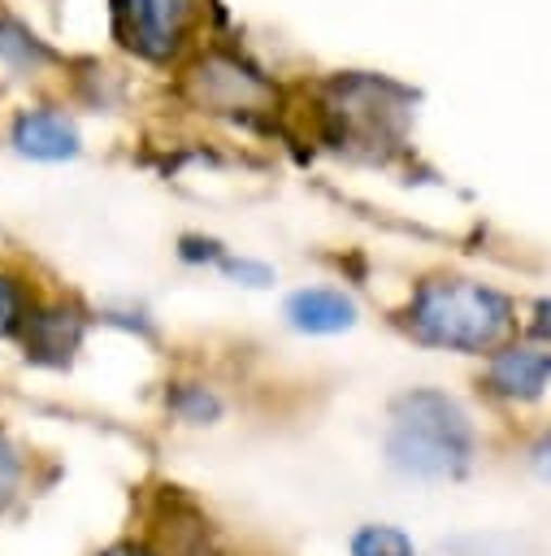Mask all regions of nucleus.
I'll list each match as a JSON object with an SVG mask.
<instances>
[{"label":"nucleus","instance_id":"39448f33","mask_svg":"<svg viewBox=\"0 0 551 556\" xmlns=\"http://www.w3.org/2000/svg\"><path fill=\"white\" fill-rule=\"evenodd\" d=\"M486 382L495 395L508 400H534L542 395V387L551 382V352H534V348H508L490 361Z\"/></svg>","mask_w":551,"mask_h":556},{"label":"nucleus","instance_id":"1a4fd4ad","mask_svg":"<svg viewBox=\"0 0 551 556\" xmlns=\"http://www.w3.org/2000/svg\"><path fill=\"white\" fill-rule=\"evenodd\" d=\"M22 326H26V295L9 274H0V339L17 334Z\"/></svg>","mask_w":551,"mask_h":556},{"label":"nucleus","instance_id":"4468645a","mask_svg":"<svg viewBox=\"0 0 551 556\" xmlns=\"http://www.w3.org/2000/svg\"><path fill=\"white\" fill-rule=\"evenodd\" d=\"M100 556H152L143 543H113L108 552H100Z\"/></svg>","mask_w":551,"mask_h":556},{"label":"nucleus","instance_id":"6e6552de","mask_svg":"<svg viewBox=\"0 0 551 556\" xmlns=\"http://www.w3.org/2000/svg\"><path fill=\"white\" fill-rule=\"evenodd\" d=\"M351 556H417L399 526H360L351 534Z\"/></svg>","mask_w":551,"mask_h":556},{"label":"nucleus","instance_id":"f257e3e1","mask_svg":"<svg viewBox=\"0 0 551 556\" xmlns=\"http://www.w3.org/2000/svg\"><path fill=\"white\" fill-rule=\"evenodd\" d=\"M473 456V426L443 391H408L390 408L386 460L408 478H456Z\"/></svg>","mask_w":551,"mask_h":556},{"label":"nucleus","instance_id":"f8f14e48","mask_svg":"<svg viewBox=\"0 0 551 556\" xmlns=\"http://www.w3.org/2000/svg\"><path fill=\"white\" fill-rule=\"evenodd\" d=\"M529 330L538 339H551V300H538L534 304V317H529Z\"/></svg>","mask_w":551,"mask_h":556},{"label":"nucleus","instance_id":"f03ea898","mask_svg":"<svg viewBox=\"0 0 551 556\" xmlns=\"http://www.w3.org/2000/svg\"><path fill=\"white\" fill-rule=\"evenodd\" d=\"M408 321L421 343L482 352L512 330V300L473 278H425L412 291Z\"/></svg>","mask_w":551,"mask_h":556},{"label":"nucleus","instance_id":"9d476101","mask_svg":"<svg viewBox=\"0 0 551 556\" xmlns=\"http://www.w3.org/2000/svg\"><path fill=\"white\" fill-rule=\"evenodd\" d=\"M174 413L187 417V421H213L221 413V400L208 395L204 387H187L182 395H174Z\"/></svg>","mask_w":551,"mask_h":556},{"label":"nucleus","instance_id":"20e7f679","mask_svg":"<svg viewBox=\"0 0 551 556\" xmlns=\"http://www.w3.org/2000/svg\"><path fill=\"white\" fill-rule=\"evenodd\" d=\"M26 356L43 365H65L82 339V317L65 304H39L26 313Z\"/></svg>","mask_w":551,"mask_h":556},{"label":"nucleus","instance_id":"7ed1b4c3","mask_svg":"<svg viewBox=\"0 0 551 556\" xmlns=\"http://www.w3.org/2000/svg\"><path fill=\"white\" fill-rule=\"evenodd\" d=\"M113 30L143 61H174L204 30V0H113Z\"/></svg>","mask_w":551,"mask_h":556},{"label":"nucleus","instance_id":"ddd939ff","mask_svg":"<svg viewBox=\"0 0 551 556\" xmlns=\"http://www.w3.org/2000/svg\"><path fill=\"white\" fill-rule=\"evenodd\" d=\"M534 469H538L542 478H551V434H542V439L534 443Z\"/></svg>","mask_w":551,"mask_h":556},{"label":"nucleus","instance_id":"423d86ee","mask_svg":"<svg viewBox=\"0 0 551 556\" xmlns=\"http://www.w3.org/2000/svg\"><path fill=\"white\" fill-rule=\"evenodd\" d=\"M286 317L304 334H338L356 326V304L334 287H304L286 300Z\"/></svg>","mask_w":551,"mask_h":556},{"label":"nucleus","instance_id":"0eeeda50","mask_svg":"<svg viewBox=\"0 0 551 556\" xmlns=\"http://www.w3.org/2000/svg\"><path fill=\"white\" fill-rule=\"evenodd\" d=\"M13 139H17L22 152H30L39 161H56V156H69L78 148L74 126L65 117H56V113H30V117H22Z\"/></svg>","mask_w":551,"mask_h":556},{"label":"nucleus","instance_id":"9b49d317","mask_svg":"<svg viewBox=\"0 0 551 556\" xmlns=\"http://www.w3.org/2000/svg\"><path fill=\"white\" fill-rule=\"evenodd\" d=\"M17 482H22V456H17V447L0 434V508L13 500Z\"/></svg>","mask_w":551,"mask_h":556}]
</instances>
